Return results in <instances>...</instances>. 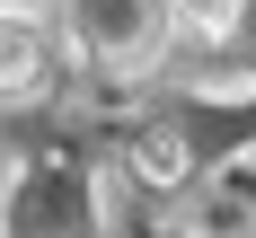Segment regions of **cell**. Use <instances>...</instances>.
I'll return each mask as SVG.
<instances>
[{"mask_svg": "<svg viewBox=\"0 0 256 238\" xmlns=\"http://www.w3.org/2000/svg\"><path fill=\"white\" fill-rule=\"evenodd\" d=\"M62 9V44L88 62V71H106V79H142V71H159V53L186 35V18H177V0H53Z\"/></svg>", "mask_w": 256, "mask_h": 238, "instance_id": "6da1fadb", "label": "cell"}, {"mask_svg": "<svg viewBox=\"0 0 256 238\" xmlns=\"http://www.w3.org/2000/svg\"><path fill=\"white\" fill-rule=\"evenodd\" d=\"M9 238H98V203L71 159H26L9 185Z\"/></svg>", "mask_w": 256, "mask_h": 238, "instance_id": "7a4b0ae2", "label": "cell"}, {"mask_svg": "<svg viewBox=\"0 0 256 238\" xmlns=\"http://www.w3.org/2000/svg\"><path fill=\"white\" fill-rule=\"evenodd\" d=\"M62 71V26H44L36 9H0V106H36Z\"/></svg>", "mask_w": 256, "mask_h": 238, "instance_id": "3957f363", "label": "cell"}, {"mask_svg": "<svg viewBox=\"0 0 256 238\" xmlns=\"http://www.w3.org/2000/svg\"><path fill=\"white\" fill-rule=\"evenodd\" d=\"M177 18H186V35H230L248 18V0H177Z\"/></svg>", "mask_w": 256, "mask_h": 238, "instance_id": "277c9868", "label": "cell"}]
</instances>
